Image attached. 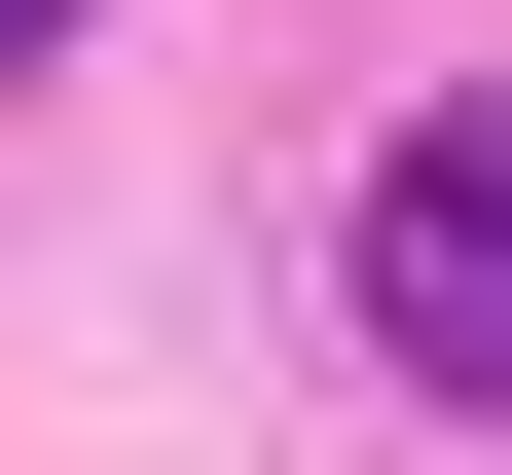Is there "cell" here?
I'll return each instance as SVG.
<instances>
[{"label": "cell", "mask_w": 512, "mask_h": 475, "mask_svg": "<svg viewBox=\"0 0 512 475\" xmlns=\"http://www.w3.org/2000/svg\"><path fill=\"white\" fill-rule=\"evenodd\" d=\"M366 329H403L439 402H512V110H403V147H366Z\"/></svg>", "instance_id": "1"}, {"label": "cell", "mask_w": 512, "mask_h": 475, "mask_svg": "<svg viewBox=\"0 0 512 475\" xmlns=\"http://www.w3.org/2000/svg\"><path fill=\"white\" fill-rule=\"evenodd\" d=\"M37 37H74V0H0V74H37Z\"/></svg>", "instance_id": "2"}]
</instances>
